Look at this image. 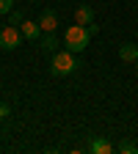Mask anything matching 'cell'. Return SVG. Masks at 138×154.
I'll use <instances>...</instances> for the list:
<instances>
[{"label":"cell","mask_w":138,"mask_h":154,"mask_svg":"<svg viewBox=\"0 0 138 154\" xmlns=\"http://www.w3.org/2000/svg\"><path fill=\"white\" fill-rule=\"evenodd\" d=\"M75 22H77V25H86V28L94 25V8H91L88 3L77 6V8H75Z\"/></svg>","instance_id":"5"},{"label":"cell","mask_w":138,"mask_h":154,"mask_svg":"<svg viewBox=\"0 0 138 154\" xmlns=\"http://www.w3.org/2000/svg\"><path fill=\"white\" fill-rule=\"evenodd\" d=\"M55 47H58V38H55L53 33H47V36H44V42H42V52L50 55V52H55Z\"/></svg>","instance_id":"9"},{"label":"cell","mask_w":138,"mask_h":154,"mask_svg":"<svg viewBox=\"0 0 138 154\" xmlns=\"http://www.w3.org/2000/svg\"><path fill=\"white\" fill-rule=\"evenodd\" d=\"M11 6H14V0H0V14H8Z\"/></svg>","instance_id":"11"},{"label":"cell","mask_w":138,"mask_h":154,"mask_svg":"<svg viewBox=\"0 0 138 154\" xmlns=\"http://www.w3.org/2000/svg\"><path fill=\"white\" fill-rule=\"evenodd\" d=\"M64 42H66V47L72 50V52H83L86 47H88V42H91V30L86 28V25H69L66 28V33H64Z\"/></svg>","instance_id":"1"},{"label":"cell","mask_w":138,"mask_h":154,"mask_svg":"<svg viewBox=\"0 0 138 154\" xmlns=\"http://www.w3.org/2000/svg\"><path fill=\"white\" fill-rule=\"evenodd\" d=\"M11 22L19 25V22H22V14H19V11H11Z\"/></svg>","instance_id":"12"},{"label":"cell","mask_w":138,"mask_h":154,"mask_svg":"<svg viewBox=\"0 0 138 154\" xmlns=\"http://www.w3.org/2000/svg\"><path fill=\"white\" fill-rule=\"evenodd\" d=\"M77 69V58L72 50H61V52H53V63H50V72L64 77V74H72Z\"/></svg>","instance_id":"2"},{"label":"cell","mask_w":138,"mask_h":154,"mask_svg":"<svg viewBox=\"0 0 138 154\" xmlns=\"http://www.w3.org/2000/svg\"><path fill=\"white\" fill-rule=\"evenodd\" d=\"M86 149H88L91 154H113V151H116V146H113L111 140H105V138H91Z\"/></svg>","instance_id":"4"},{"label":"cell","mask_w":138,"mask_h":154,"mask_svg":"<svg viewBox=\"0 0 138 154\" xmlns=\"http://www.w3.org/2000/svg\"><path fill=\"white\" fill-rule=\"evenodd\" d=\"M135 72H138V61H135Z\"/></svg>","instance_id":"14"},{"label":"cell","mask_w":138,"mask_h":154,"mask_svg":"<svg viewBox=\"0 0 138 154\" xmlns=\"http://www.w3.org/2000/svg\"><path fill=\"white\" fill-rule=\"evenodd\" d=\"M8 113H11L8 105H0V119H8Z\"/></svg>","instance_id":"13"},{"label":"cell","mask_w":138,"mask_h":154,"mask_svg":"<svg viewBox=\"0 0 138 154\" xmlns=\"http://www.w3.org/2000/svg\"><path fill=\"white\" fill-rule=\"evenodd\" d=\"M39 28H42L44 33H53V30L58 28V14H55V11H44L42 19H39Z\"/></svg>","instance_id":"6"},{"label":"cell","mask_w":138,"mask_h":154,"mask_svg":"<svg viewBox=\"0 0 138 154\" xmlns=\"http://www.w3.org/2000/svg\"><path fill=\"white\" fill-rule=\"evenodd\" d=\"M28 3H36V0H28Z\"/></svg>","instance_id":"15"},{"label":"cell","mask_w":138,"mask_h":154,"mask_svg":"<svg viewBox=\"0 0 138 154\" xmlns=\"http://www.w3.org/2000/svg\"><path fill=\"white\" fill-rule=\"evenodd\" d=\"M119 58H122V61H127V63H135L138 61V44H122L119 47Z\"/></svg>","instance_id":"7"},{"label":"cell","mask_w":138,"mask_h":154,"mask_svg":"<svg viewBox=\"0 0 138 154\" xmlns=\"http://www.w3.org/2000/svg\"><path fill=\"white\" fill-rule=\"evenodd\" d=\"M116 151H122V154H135V151H138V146H135V143H130V140H122L119 146H116Z\"/></svg>","instance_id":"10"},{"label":"cell","mask_w":138,"mask_h":154,"mask_svg":"<svg viewBox=\"0 0 138 154\" xmlns=\"http://www.w3.org/2000/svg\"><path fill=\"white\" fill-rule=\"evenodd\" d=\"M22 38H25V36H22V30H19V28L6 25L3 30H0V47H3V50H17Z\"/></svg>","instance_id":"3"},{"label":"cell","mask_w":138,"mask_h":154,"mask_svg":"<svg viewBox=\"0 0 138 154\" xmlns=\"http://www.w3.org/2000/svg\"><path fill=\"white\" fill-rule=\"evenodd\" d=\"M19 30H22V36H25V38H36L39 33H42L39 22H30V19H22V22H19Z\"/></svg>","instance_id":"8"}]
</instances>
